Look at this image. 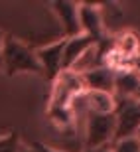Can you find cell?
<instances>
[{
    "instance_id": "cell-1",
    "label": "cell",
    "mask_w": 140,
    "mask_h": 152,
    "mask_svg": "<svg viewBox=\"0 0 140 152\" xmlns=\"http://www.w3.org/2000/svg\"><path fill=\"white\" fill-rule=\"evenodd\" d=\"M2 67L8 77L16 73H28V71L30 73H42L38 57H36V50L14 36H4Z\"/></svg>"
},
{
    "instance_id": "cell-2",
    "label": "cell",
    "mask_w": 140,
    "mask_h": 152,
    "mask_svg": "<svg viewBox=\"0 0 140 152\" xmlns=\"http://www.w3.org/2000/svg\"><path fill=\"white\" fill-rule=\"evenodd\" d=\"M114 138H130L140 129V101L134 97H114Z\"/></svg>"
},
{
    "instance_id": "cell-3",
    "label": "cell",
    "mask_w": 140,
    "mask_h": 152,
    "mask_svg": "<svg viewBox=\"0 0 140 152\" xmlns=\"http://www.w3.org/2000/svg\"><path fill=\"white\" fill-rule=\"evenodd\" d=\"M85 148H99L112 144L114 138V115L112 113H87L83 121Z\"/></svg>"
},
{
    "instance_id": "cell-4",
    "label": "cell",
    "mask_w": 140,
    "mask_h": 152,
    "mask_svg": "<svg viewBox=\"0 0 140 152\" xmlns=\"http://www.w3.org/2000/svg\"><path fill=\"white\" fill-rule=\"evenodd\" d=\"M63 45H65V38L36 50V57H38L42 75L50 83H53L57 79V75L63 71Z\"/></svg>"
},
{
    "instance_id": "cell-5",
    "label": "cell",
    "mask_w": 140,
    "mask_h": 152,
    "mask_svg": "<svg viewBox=\"0 0 140 152\" xmlns=\"http://www.w3.org/2000/svg\"><path fill=\"white\" fill-rule=\"evenodd\" d=\"M79 12V28L81 34L89 36L93 42L105 38V24H103V10L99 4H77Z\"/></svg>"
},
{
    "instance_id": "cell-6",
    "label": "cell",
    "mask_w": 140,
    "mask_h": 152,
    "mask_svg": "<svg viewBox=\"0 0 140 152\" xmlns=\"http://www.w3.org/2000/svg\"><path fill=\"white\" fill-rule=\"evenodd\" d=\"M81 75V85L83 91H97V93H114V69L111 65H97L91 67L87 71H83Z\"/></svg>"
},
{
    "instance_id": "cell-7",
    "label": "cell",
    "mask_w": 140,
    "mask_h": 152,
    "mask_svg": "<svg viewBox=\"0 0 140 152\" xmlns=\"http://www.w3.org/2000/svg\"><path fill=\"white\" fill-rule=\"evenodd\" d=\"M50 6H51V10L55 12L59 24H61L63 38H73V36L81 34L77 4H73V2H65V0H59V2H51Z\"/></svg>"
},
{
    "instance_id": "cell-8",
    "label": "cell",
    "mask_w": 140,
    "mask_h": 152,
    "mask_svg": "<svg viewBox=\"0 0 140 152\" xmlns=\"http://www.w3.org/2000/svg\"><path fill=\"white\" fill-rule=\"evenodd\" d=\"M93 45H95V42L85 34L73 36V38H65V45H63V69H73L79 63V59Z\"/></svg>"
},
{
    "instance_id": "cell-9",
    "label": "cell",
    "mask_w": 140,
    "mask_h": 152,
    "mask_svg": "<svg viewBox=\"0 0 140 152\" xmlns=\"http://www.w3.org/2000/svg\"><path fill=\"white\" fill-rule=\"evenodd\" d=\"M140 89V75L130 67L114 69V97H134Z\"/></svg>"
},
{
    "instance_id": "cell-10",
    "label": "cell",
    "mask_w": 140,
    "mask_h": 152,
    "mask_svg": "<svg viewBox=\"0 0 140 152\" xmlns=\"http://www.w3.org/2000/svg\"><path fill=\"white\" fill-rule=\"evenodd\" d=\"M85 97H87V107L91 113H112L114 111V95L85 91Z\"/></svg>"
},
{
    "instance_id": "cell-11",
    "label": "cell",
    "mask_w": 140,
    "mask_h": 152,
    "mask_svg": "<svg viewBox=\"0 0 140 152\" xmlns=\"http://www.w3.org/2000/svg\"><path fill=\"white\" fill-rule=\"evenodd\" d=\"M22 148H24V144H22L20 134H18L16 130L0 136V152H20Z\"/></svg>"
},
{
    "instance_id": "cell-12",
    "label": "cell",
    "mask_w": 140,
    "mask_h": 152,
    "mask_svg": "<svg viewBox=\"0 0 140 152\" xmlns=\"http://www.w3.org/2000/svg\"><path fill=\"white\" fill-rule=\"evenodd\" d=\"M111 152H140V142L136 140V136L130 138H122L111 144Z\"/></svg>"
},
{
    "instance_id": "cell-13",
    "label": "cell",
    "mask_w": 140,
    "mask_h": 152,
    "mask_svg": "<svg viewBox=\"0 0 140 152\" xmlns=\"http://www.w3.org/2000/svg\"><path fill=\"white\" fill-rule=\"evenodd\" d=\"M28 146L32 148V152H61V150H53V148L45 146V144H42V142H38V140H32Z\"/></svg>"
},
{
    "instance_id": "cell-14",
    "label": "cell",
    "mask_w": 140,
    "mask_h": 152,
    "mask_svg": "<svg viewBox=\"0 0 140 152\" xmlns=\"http://www.w3.org/2000/svg\"><path fill=\"white\" fill-rule=\"evenodd\" d=\"M83 152H111V144L109 146H99V148H85Z\"/></svg>"
},
{
    "instance_id": "cell-15",
    "label": "cell",
    "mask_w": 140,
    "mask_h": 152,
    "mask_svg": "<svg viewBox=\"0 0 140 152\" xmlns=\"http://www.w3.org/2000/svg\"><path fill=\"white\" fill-rule=\"evenodd\" d=\"M2 45H4V34L0 32V67H2Z\"/></svg>"
},
{
    "instance_id": "cell-16",
    "label": "cell",
    "mask_w": 140,
    "mask_h": 152,
    "mask_svg": "<svg viewBox=\"0 0 140 152\" xmlns=\"http://www.w3.org/2000/svg\"><path fill=\"white\" fill-rule=\"evenodd\" d=\"M20 152H32V148H30V146H24V148H22Z\"/></svg>"
},
{
    "instance_id": "cell-17",
    "label": "cell",
    "mask_w": 140,
    "mask_h": 152,
    "mask_svg": "<svg viewBox=\"0 0 140 152\" xmlns=\"http://www.w3.org/2000/svg\"><path fill=\"white\" fill-rule=\"evenodd\" d=\"M134 99H138V101H140V89L136 91V95H134Z\"/></svg>"
},
{
    "instance_id": "cell-18",
    "label": "cell",
    "mask_w": 140,
    "mask_h": 152,
    "mask_svg": "<svg viewBox=\"0 0 140 152\" xmlns=\"http://www.w3.org/2000/svg\"><path fill=\"white\" fill-rule=\"evenodd\" d=\"M134 136H136V140H138V142H140V129H138V132H136V134H134Z\"/></svg>"
}]
</instances>
